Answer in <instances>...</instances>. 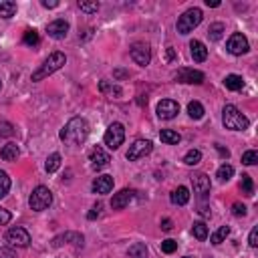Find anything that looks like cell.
Here are the masks:
<instances>
[{"mask_svg": "<svg viewBox=\"0 0 258 258\" xmlns=\"http://www.w3.org/2000/svg\"><path fill=\"white\" fill-rule=\"evenodd\" d=\"M89 137V123L83 117H73L61 129V139L71 145H81Z\"/></svg>", "mask_w": 258, "mask_h": 258, "instance_id": "1", "label": "cell"}, {"mask_svg": "<svg viewBox=\"0 0 258 258\" xmlns=\"http://www.w3.org/2000/svg\"><path fill=\"white\" fill-rule=\"evenodd\" d=\"M67 63V57H64V53H53V55H49V59L41 64V67L32 73V81H43V79H47L49 75H53V73H57L63 64Z\"/></svg>", "mask_w": 258, "mask_h": 258, "instance_id": "2", "label": "cell"}, {"mask_svg": "<svg viewBox=\"0 0 258 258\" xmlns=\"http://www.w3.org/2000/svg\"><path fill=\"white\" fill-rule=\"evenodd\" d=\"M222 123L226 129H232V131H244L248 129L250 121L234 107V105H226L224 111H222Z\"/></svg>", "mask_w": 258, "mask_h": 258, "instance_id": "3", "label": "cell"}, {"mask_svg": "<svg viewBox=\"0 0 258 258\" xmlns=\"http://www.w3.org/2000/svg\"><path fill=\"white\" fill-rule=\"evenodd\" d=\"M51 204H53V192L49 188H45V186L35 188V192H32L30 198H28V206H30V210H35V212H43Z\"/></svg>", "mask_w": 258, "mask_h": 258, "instance_id": "4", "label": "cell"}, {"mask_svg": "<svg viewBox=\"0 0 258 258\" xmlns=\"http://www.w3.org/2000/svg\"><path fill=\"white\" fill-rule=\"evenodd\" d=\"M204 14L200 8H190L186 10L180 18H178V32L180 35H188V32H192L194 28H196L200 22H202Z\"/></svg>", "mask_w": 258, "mask_h": 258, "instance_id": "5", "label": "cell"}, {"mask_svg": "<svg viewBox=\"0 0 258 258\" xmlns=\"http://www.w3.org/2000/svg\"><path fill=\"white\" fill-rule=\"evenodd\" d=\"M103 141L109 149H119V145L125 141V127L121 123H111L103 135Z\"/></svg>", "mask_w": 258, "mask_h": 258, "instance_id": "6", "label": "cell"}, {"mask_svg": "<svg viewBox=\"0 0 258 258\" xmlns=\"http://www.w3.org/2000/svg\"><path fill=\"white\" fill-rule=\"evenodd\" d=\"M151 149H153V143L149 139H135L131 145H129V149H127V159L129 161H137V159L149 155Z\"/></svg>", "mask_w": 258, "mask_h": 258, "instance_id": "7", "label": "cell"}, {"mask_svg": "<svg viewBox=\"0 0 258 258\" xmlns=\"http://www.w3.org/2000/svg\"><path fill=\"white\" fill-rule=\"evenodd\" d=\"M129 55H131L133 63L139 64V67H147L149 61H151V49H149L147 43H133Z\"/></svg>", "mask_w": 258, "mask_h": 258, "instance_id": "8", "label": "cell"}, {"mask_svg": "<svg viewBox=\"0 0 258 258\" xmlns=\"http://www.w3.org/2000/svg\"><path fill=\"white\" fill-rule=\"evenodd\" d=\"M176 81L178 83H188V85H202L204 83V73L202 71H196V69H180L176 75Z\"/></svg>", "mask_w": 258, "mask_h": 258, "instance_id": "9", "label": "cell"}, {"mask_svg": "<svg viewBox=\"0 0 258 258\" xmlns=\"http://www.w3.org/2000/svg\"><path fill=\"white\" fill-rule=\"evenodd\" d=\"M6 242L10 244V246H18V248H26L28 244H30V234L24 230V228H10L8 232H6Z\"/></svg>", "mask_w": 258, "mask_h": 258, "instance_id": "10", "label": "cell"}, {"mask_svg": "<svg viewBox=\"0 0 258 258\" xmlns=\"http://www.w3.org/2000/svg\"><path fill=\"white\" fill-rule=\"evenodd\" d=\"M228 51L232 55H246L250 51V45H248V39L242 35V32H234V35L228 39Z\"/></svg>", "mask_w": 258, "mask_h": 258, "instance_id": "11", "label": "cell"}, {"mask_svg": "<svg viewBox=\"0 0 258 258\" xmlns=\"http://www.w3.org/2000/svg\"><path fill=\"white\" fill-rule=\"evenodd\" d=\"M89 157H91V168L93 170H103V168H107L109 166V161H111V157H109V153L103 149V147H93L91 149V153H89Z\"/></svg>", "mask_w": 258, "mask_h": 258, "instance_id": "12", "label": "cell"}, {"mask_svg": "<svg viewBox=\"0 0 258 258\" xmlns=\"http://www.w3.org/2000/svg\"><path fill=\"white\" fill-rule=\"evenodd\" d=\"M47 32H49V37H51V39L61 41V39L67 37V32H69V22H67V20H63V18L53 20L51 24H47Z\"/></svg>", "mask_w": 258, "mask_h": 258, "instance_id": "13", "label": "cell"}, {"mask_svg": "<svg viewBox=\"0 0 258 258\" xmlns=\"http://www.w3.org/2000/svg\"><path fill=\"white\" fill-rule=\"evenodd\" d=\"M180 113V105L172 99H164L157 103V117L159 119H174Z\"/></svg>", "mask_w": 258, "mask_h": 258, "instance_id": "14", "label": "cell"}, {"mask_svg": "<svg viewBox=\"0 0 258 258\" xmlns=\"http://www.w3.org/2000/svg\"><path fill=\"white\" fill-rule=\"evenodd\" d=\"M192 186H194V192H196L198 196H202V198L208 196L210 188H212L210 178H208L206 174H194V176H192Z\"/></svg>", "mask_w": 258, "mask_h": 258, "instance_id": "15", "label": "cell"}, {"mask_svg": "<svg viewBox=\"0 0 258 258\" xmlns=\"http://www.w3.org/2000/svg\"><path fill=\"white\" fill-rule=\"evenodd\" d=\"M135 198V190H121V192H117L115 196H113V200H111V208L113 210H123L129 202H131Z\"/></svg>", "mask_w": 258, "mask_h": 258, "instance_id": "16", "label": "cell"}, {"mask_svg": "<svg viewBox=\"0 0 258 258\" xmlns=\"http://www.w3.org/2000/svg\"><path fill=\"white\" fill-rule=\"evenodd\" d=\"M69 242H73L77 248H83V236L77 234V232H64V234L53 238V246H55V248H59V246H63V244H69Z\"/></svg>", "mask_w": 258, "mask_h": 258, "instance_id": "17", "label": "cell"}, {"mask_svg": "<svg viewBox=\"0 0 258 258\" xmlns=\"http://www.w3.org/2000/svg\"><path fill=\"white\" fill-rule=\"evenodd\" d=\"M91 190H93L95 194H109V192L113 190V178H111V176H99V178H95Z\"/></svg>", "mask_w": 258, "mask_h": 258, "instance_id": "18", "label": "cell"}, {"mask_svg": "<svg viewBox=\"0 0 258 258\" xmlns=\"http://www.w3.org/2000/svg\"><path fill=\"white\" fill-rule=\"evenodd\" d=\"M190 53H192V59L196 63H204L208 59V49L202 41H192L190 43Z\"/></svg>", "mask_w": 258, "mask_h": 258, "instance_id": "19", "label": "cell"}, {"mask_svg": "<svg viewBox=\"0 0 258 258\" xmlns=\"http://www.w3.org/2000/svg\"><path fill=\"white\" fill-rule=\"evenodd\" d=\"M190 202V190L186 186H180L172 192V204L176 206H186Z\"/></svg>", "mask_w": 258, "mask_h": 258, "instance_id": "20", "label": "cell"}, {"mask_svg": "<svg viewBox=\"0 0 258 258\" xmlns=\"http://www.w3.org/2000/svg\"><path fill=\"white\" fill-rule=\"evenodd\" d=\"M159 139L164 141V143H168V145H178L182 137H180L178 131H174V129H161V131H159Z\"/></svg>", "mask_w": 258, "mask_h": 258, "instance_id": "21", "label": "cell"}, {"mask_svg": "<svg viewBox=\"0 0 258 258\" xmlns=\"http://www.w3.org/2000/svg\"><path fill=\"white\" fill-rule=\"evenodd\" d=\"M224 87L226 89H230V91H240L244 87V81L240 75H226L224 79Z\"/></svg>", "mask_w": 258, "mask_h": 258, "instance_id": "22", "label": "cell"}, {"mask_svg": "<svg viewBox=\"0 0 258 258\" xmlns=\"http://www.w3.org/2000/svg\"><path fill=\"white\" fill-rule=\"evenodd\" d=\"M14 12H16V2H12V0H0V16L12 18Z\"/></svg>", "mask_w": 258, "mask_h": 258, "instance_id": "23", "label": "cell"}, {"mask_svg": "<svg viewBox=\"0 0 258 258\" xmlns=\"http://www.w3.org/2000/svg\"><path fill=\"white\" fill-rule=\"evenodd\" d=\"M18 145L16 143H6L4 147H2V151H0V155H2V159L4 161H16V157H18Z\"/></svg>", "mask_w": 258, "mask_h": 258, "instance_id": "24", "label": "cell"}, {"mask_svg": "<svg viewBox=\"0 0 258 258\" xmlns=\"http://www.w3.org/2000/svg\"><path fill=\"white\" fill-rule=\"evenodd\" d=\"M188 115L192 119H202L204 117V105L200 101H192L188 103Z\"/></svg>", "mask_w": 258, "mask_h": 258, "instance_id": "25", "label": "cell"}, {"mask_svg": "<svg viewBox=\"0 0 258 258\" xmlns=\"http://www.w3.org/2000/svg\"><path fill=\"white\" fill-rule=\"evenodd\" d=\"M22 41H24L26 47H37V45L41 43V37H39V32H37L35 28H28V30H24Z\"/></svg>", "mask_w": 258, "mask_h": 258, "instance_id": "26", "label": "cell"}, {"mask_svg": "<svg viewBox=\"0 0 258 258\" xmlns=\"http://www.w3.org/2000/svg\"><path fill=\"white\" fill-rule=\"evenodd\" d=\"M228 236H230V226H222V228H218V230L210 236V242H212V244H220V242H224Z\"/></svg>", "mask_w": 258, "mask_h": 258, "instance_id": "27", "label": "cell"}, {"mask_svg": "<svg viewBox=\"0 0 258 258\" xmlns=\"http://www.w3.org/2000/svg\"><path fill=\"white\" fill-rule=\"evenodd\" d=\"M232 176H234V168H232L230 164L220 166V168H218V174H216V178H218L220 182H230Z\"/></svg>", "mask_w": 258, "mask_h": 258, "instance_id": "28", "label": "cell"}, {"mask_svg": "<svg viewBox=\"0 0 258 258\" xmlns=\"http://www.w3.org/2000/svg\"><path fill=\"white\" fill-rule=\"evenodd\" d=\"M192 234L196 236L198 240H206L208 238V226L204 222H194L192 226Z\"/></svg>", "mask_w": 258, "mask_h": 258, "instance_id": "29", "label": "cell"}, {"mask_svg": "<svg viewBox=\"0 0 258 258\" xmlns=\"http://www.w3.org/2000/svg\"><path fill=\"white\" fill-rule=\"evenodd\" d=\"M200 159H202V151L200 149H190L184 155V164L186 166H196V164H200Z\"/></svg>", "mask_w": 258, "mask_h": 258, "instance_id": "30", "label": "cell"}, {"mask_svg": "<svg viewBox=\"0 0 258 258\" xmlns=\"http://www.w3.org/2000/svg\"><path fill=\"white\" fill-rule=\"evenodd\" d=\"M45 168H47V172H49V174H55V172L61 168V155H59V153H51V155L47 157V164H45Z\"/></svg>", "mask_w": 258, "mask_h": 258, "instance_id": "31", "label": "cell"}, {"mask_svg": "<svg viewBox=\"0 0 258 258\" xmlns=\"http://www.w3.org/2000/svg\"><path fill=\"white\" fill-rule=\"evenodd\" d=\"M224 24L222 22H214V24H210V28H208V37L212 39V41H220L222 39V35H224Z\"/></svg>", "mask_w": 258, "mask_h": 258, "instance_id": "32", "label": "cell"}, {"mask_svg": "<svg viewBox=\"0 0 258 258\" xmlns=\"http://www.w3.org/2000/svg\"><path fill=\"white\" fill-rule=\"evenodd\" d=\"M99 89H101V93H107L109 97H121V89L117 85H111L109 81H101Z\"/></svg>", "mask_w": 258, "mask_h": 258, "instance_id": "33", "label": "cell"}, {"mask_svg": "<svg viewBox=\"0 0 258 258\" xmlns=\"http://www.w3.org/2000/svg\"><path fill=\"white\" fill-rule=\"evenodd\" d=\"M8 190H10V178H8L6 172L0 170V200H2V198L6 196Z\"/></svg>", "mask_w": 258, "mask_h": 258, "instance_id": "34", "label": "cell"}, {"mask_svg": "<svg viewBox=\"0 0 258 258\" xmlns=\"http://www.w3.org/2000/svg\"><path fill=\"white\" fill-rule=\"evenodd\" d=\"M240 188H242V192H244V196H254V184H252V178H250L248 174H242Z\"/></svg>", "mask_w": 258, "mask_h": 258, "instance_id": "35", "label": "cell"}, {"mask_svg": "<svg viewBox=\"0 0 258 258\" xmlns=\"http://www.w3.org/2000/svg\"><path fill=\"white\" fill-rule=\"evenodd\" d=\"M129 256H131V258H147L145 244H133L131 248H129Z\"/></svg>", "mask_w": 258, "mask_h": 258, "instance_id": "36", "label": "cell"}, {"mask_svg": "<svg viewBox=\"0 0 258 258\" xmlns=\"http://www.w3.org/2000/svg\"><path fill=\"white\" fill-rule=\"evenodd\" d=\"M14 135V125L8 121H0V137H12Z\"/></svg>", "mask_w": 258, "mask_h": 258, "instance_id": "37", "label": "cell"}, {"mask_svg": "<svg viewBox=\"0 0 258 258\" xmlns=\"http://www.w3.org/2000/svg\"><path fill=\"white\" fill-rule=\"evenodd\" d=\"M256 161H258V153H256L254 149H250V151L242 153V164H244V166H254Z\"/></svg>", "mask_w": 258, "mask_h": 258, "instance_id": "38", "label": "cell"}, {"mask_svg": "<svg viewBox=\"0 0 258 258\" xmlns=\"http://www.w3.org/2000/svg\"><path fill=\"white\" fill-rule=\"evenodd\" d=\"M176 250H178V242H176V240L168 238V240L161 242V252H166V254H174Z\"/></svg>", "mask_w": 258, "mask_h": 258, "instance_id": "39", "label": "cell"}, {"mask_svg": "<svg viewBox=\"0 0 258 258\" xmlns=\"http://www.w3.org/2000/svg\"><path fill=\"white\" fill-rule=\"evenodd\" d=\"M79 8L87 14H93V12L99 10V2H79Z\"/></svg>", "mask_w": 258, "mask_h": 258, "instance_id": "40", "label": "cell"}, {"mask_svg": "<svg viewBox=\"0 0 258 258\" xmlns=\"http://www.w3.org/2000/svg\"><path fill=\"white\" fill-rule=\"evenodd\" d=\"M101 210H103V204H101V202H97V204H95V206L91 208V212L87 214V218H89V220H95V218H99V216H101Z\"/></svg>", "mask_w": 258, "mask_h": 258, "instance_id": "41", "label": "cell"}, {"mask_svg": "<svg viewBox=\"0 0 258 258\" xmlns=\"http://www.w3.org/2000/svg\"><path fill=\"white\" fill-rule=\"evenodd\" d=\"M10 220H12L10 212H8V210H4V208H0V226H6Z\"/></svg>", "mask_w": 258, "mask_h": 258, "instance_id": "42", "label": "cell"}, {"mask_svg": "<svg viewBox=\"0 0 258 258\" xmlns=\"http://www.w3.org/2000/svg\"><path fill=\"white\" fill-rule=\"evenodd\" d=\"M232 214L238 216V218H240V216H246V206L240 204V202H236V204L232 206Z\"/></svg>", "mask_w": 258, "mask_h": 258, "instance_id": "43", "label": "cell"}, {"mask_svg": "<svg viewBox=\"0 0 258 258\" xmlns=\"http://www.w3.org/2000/svg\"><path fill=\"white\" fill-rule=\"evenodd\" d=\"M248 244H250L252 248H256V246H258V228H252L250 238H248Z\"/></svg>", "mask_w": 258, "mask_h": 258, "instance_id": "44", "label": "cell"}, {"mask_svg": "<svg viewBox=\"0 0 258 258\" xmlns=\"http://www.w3.org/2000/svg\"><path fill=\"white\" fill-rule=\"evenodd\" d=\"M0 258H16V252L12 248H0Z\"/></svg>", "mask_w": 258, "mask_h": 258, "instance_id": "45", "label": "cell"}, {"mask_svg": "<svg viewBox=\"0 0 258 258\" xmlns=\"http://www.w3.org/2000/svg\"><path fill=\"white\" fill-rule=\"evenodd\" d=\"M172 228H174V226H172V220H170V218H164V220H161V230L170 232Z\"/></svg>", "mask_w": 258, "mask_h": 258, "instance_id": "46", "label": "cell"}, {"mask_svg": "<svg viewBox=\"0 0 258 258\" xmlns=\"http://www.w3.org/2000/svg\"><path fill=\"white\" fill-rule=\"evenodd\" d=\"M214 147H216V149H218V153H220V155H222V157H224V159H228V157H230V151H228V149H224V147H222V145H220V143H216V145H214Z\"/></svg>", "mask_w": 258, "mask_h": 258, "instance_id": "47", "label": "cell"}, {"mask_svg": "<svg viewBox=\"0 0 258 258\" xmlns=\"http://www.w3.org/2000/svg\"><path fill=\"white\" fill-rule=\"evenodd\" d=\"M43 6L45 8H57L59 2H57V0H43Z\"/></svg>", "mask_w": 258, "mask_h": 258, "instance_id": "48", "label": "cell"}, {"mask_svg": "<svg viewBox=\"0 0 258 258\" xmlns=\"http://www.w3.org/2000/svg\"><path fill=\"white\" fill-rule=\"evenodd\" d=\"M206 4H208V6H212V8L220 6V2H218V0H206Z\"/></svg>", "mask_w": 258, "mask_h": 258, "instance_id": "49", "label": "cell"}, {"mask_svg": "<svg viewBox=\"0 0 258 258\" xmlns=\"http://www.w3.org/2000/svg\"><path fill=\"white\" fill-rule=\"evenodd\" d=\"M184 258H190V256H184Z\"/></svg>", "mask_w": 258, "mask_h": 258, "instance_id": "50", "label": "cell"}, {"mask_svg": "<svg viewBox=\"0 0 258 258\" xmlns=\"http://www.w3.org/2000/svg\"><path fill=\"white\" fill-rule=\"evenodd\" d=\"M0 87H2V83H0Z\"/></svg>", "mask_w": 258, "mask_h": 258, "instance_id": "51", "label": "cell"}]
</instances>
